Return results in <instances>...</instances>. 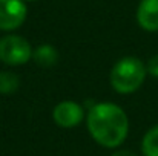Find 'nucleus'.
<instances>
[{"instance_id": "9b49d317", "label": "nucleus", "mask_w": 158, "mask_h": 156, "mask_svg": "<svg viewBox=\"0 0 158 156\" xmlns=\"http://www.w3.org/2000/svg\"><path fill=\"white\" fill-rule=\"evenodd\" d=\"M112 156H137L134 152H131V150H118V152H115Z\"/></svg>"}, {"instance_id": "7ed1b4c3", "label": "nucleus", "mask_w": 158, "mask_h": 156, "mask_svg": "<svg viewBox=\"0 0 158 156\" xmlns=\"http://www.w3.org/2000/svg\"><path fill=\"white\" fill-rule=\"evenodd\" d=\"M32 58L29 42L20 35L9 34L0 38V61L8 66H22Z\"/></svg>"}, {"instance_id": "20e7f679", "label": "nucleus", "mask_w": 158, "mask_h": 156, "mask_svg": "<svg viewBox=\"0 0 158 156\" xmlns=\"http://www.w3.org/2000/svg\"><path fill=\"white\" fill-rule=\"evenodd\" d=\"M28 9L23 0H0V31H14L26 20Z\"/></svg>"}, {"instance_id": "0eeeda50", "label": "nucleus", "mask_w": 158, "mask_h": 156, "mask_svg": "<svg viewBox=\"0 0 158 156\" xmlns=\"http://www.w3.org/2000/svg\"><path fill=\"white\" fill-rule=\"evenodd\" d=\"M32 60L42 67H51L58 61V52L51 45H40L32 51Z\"/></svg>"}, {"instance_id": "9d476101", "label": "nucleus", "mask_w": 158, "mask_h": 156, "mask_svg": "<svg viewBox=\"0 0 158 156\" xmlns=\"http://www.w3.org/2000/svg\"><path fill=\"white\" fill-rule=\"evenodd\" d=\"M146 69H148V74H151L152 77L158 78V54L149 58V61H148V66H146Z\"/></svg>"}, {"instance_id": "39448f33", "label": "nucleus", "mask_w": 158, "mask_h": 156, "mask_svg": "<svg viewBox=\"0 0 158 156\" xmlns=\"http://www.w3.org/2000/svg\"><path fill=\"white\" fill-rule=\"evenodd\" d=\"M52 118L57 126L72 129L85 119V109L75 101H61L54 107Z\"/></svg>"}, {"instance_id": "f03ea898", "label": "nucleus", "mask_w": 158, "mask_h": 156, "mask_svg": "<svg viewBox=\"0 0 158 156\" xmlns=\"http://www.w3.org/2000/svg\"><path fill=\"white\" fill-rule=\"evenodd\" d=\"M148 75L144 63L137 57H123L120 58L110 70V86L115 92L127 95L137 92Z\"/></svg>"}, {"instance_id": "6e6552de", "label": "nucleus", "mask_w": 158, "mask_h": 156, "mask_svg": "<svg viewBox=\"0 0 158 156\" xmlns=\"http://www.w3.org/2000/svg\"><path fill=\"white\" fill-rule=\"evenodd\" d=\"M143 156H158V124L146 132L141 141Z\"/></svg>"}, {"instance_id": "423d86ee", "label": "nucleus", "mask_w": 158, "mask_h": 156, "mask_svg": "<svg viewBox=\"0 0 158 156\" xmlns=\"http://www.w3.org/2000/svg\"><path fill=\"white\" fill-rule=\"evenodd\" d=\"M137 22L148 32L158 31V0H141L137 9Z\"/></svg>"}, {"instance_id": "f257e3e1", "label": "nucleus", "mask_w": 158, "mask_h": 156, "mask_svg": "<svg viewBox=\"0 0 158 156\" xmlns=\"http://www.w3.org/2000/svg\"><path fill=\"white\" fill-rule=\"evenodd\" d=\"M88 130L94 141L106 149L120 147L127 138L129 119L114 103H95L88 110Z\"/></svg>"}, {"instance_id": "f8f14e48", "label": "nucleus", "mask_w": 158, "mask_h": 156, "mask_svg": "<svg viewBox=\"0 0 158 156\" xmlns=\"http://www.w3.org/2000/svg\"><path fill=\"white\" fill-rule=\"evenodd\" d=\"M28 2H35V0H28Z\"/></svg>"}, {"instance_id": "1a4fd4ad", "label": "nucleus", "mask_w": 158, "mask_h": 156, "mask_svg": "<svg viewBox=\"0 0 158 156\" xmlns=\"http://www.w3.org/2000/svg\"><path fill=\"white\" fill-rule=\"evenodd\" d=\"M20 86V78L17 74L5 70L0 72V94L2 95H11L14 94Z\"/></svg>"}]
</instances>
